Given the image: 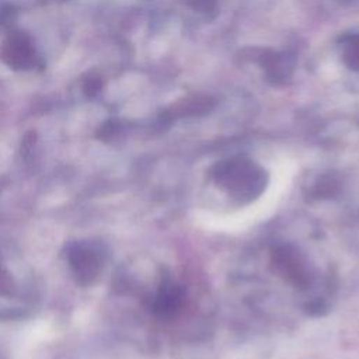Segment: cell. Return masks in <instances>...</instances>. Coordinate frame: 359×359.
Instances as JSON below:
<instances>
[{
	"label": "cell",
	"instance_id": "cell-8",
	"mask_svg": "<svg viewBox=\"0 0 359 359\" xmlns=\"http://www.w3.org/2000/svg\"><path fill=\"white\" fill-rule=\"evenodd\" d=\"M339 191V180L334 174H325L318 177L311 189L310 194L316 198H331Z\"/></svg>",
	"mask_w": 359,
	"mask_h": 359
},
{
	"label": "cell",
	"instance_id": "cell-7",
	"mask_svg": "<svg viewBox=\"0 0 359 359\" xmlns=\"http://www.w3.org/2000/svg\"><path fill=\"white\" fill-rule=\"evenodd\" d=\"M212 101L208 97H192V98H185L182 101H180V104L175 105L174 111H172V116L174 115H196V114H205L212 108Z\"/></svg>",
	"mask_w": 359,
	"mask_h": 359
},
{
	"label": "cell",
	"instance_id": "cell-2",
	"mask_svg": "<svg viewBox=\"0 0 359 359\" xmlns=\"http://www.w3.org/2000/svg\"><path fill=\"white\" fill-rule=\"evenodd\" d=\"M269 259L273 271L299 290H306L313 282V273L304 255L292 244L282 243L271 248Z\"/></svg>",
	"mask_w": 359,
	"mask_h": 359
},
{
	"label": "cell",
	"instance_id": "cell-6",
	"mask_svg": "<svg viewBox=\"0 0 359 359\" xmlns=\"http://www.w3.org/2000/svg\"><path fill=\"white\" fill-rule=\"evenodd\" d=\"M3 57L15 67H27L34 62V49L21 36H14L7 41Z\"/></svg>",
	"mask_w": 359,
	"mask_h": 359
},
{
	"label": "cell",
	"instance_id": "cell-9",
	"mask_svg": "<svg viewBox=\"0 0 359 359\" xmlns=\"http://www.w3.org/2000/svg\"><path fill=\"white\" fill-rule=\"evenodd\" d=\"M342 59L349 69L359 72V34L352 35L344 41Z\"/></svg>",
	"mask_w": 359,
	"mask_h": 359
},
{
	"label": "cell",
	"instance_id": "cell-4",
	"mask_svg": "<svg viewBox=\"0 0 359 359\" xmlns=\"http://www.w3.org/2000/svg\"><path fill=\"white\" fill-rule=\"evenodd\" d=\"M184 299V287L170 278H165L161 280L156 294L153 296L151 309L160 317H172L181 310Z\"/></svg>",
	"mask_w": 359,
	"mask_h": 359
},
{
	"label": "cell",
	"instance_id": "cell-3",
	"mask_svg": "<svg viewBox=\"0 0 359 359\" xmlns=\"http://www.w3.org/2000/svg\"><path fill=\"white\" fill-rule=\"evenodd\" d=\"M67 261L77 282L90 285L97 279L102 269L105 251L100 243L77 241L69 245Z\"/></svg>",
	"mask_w": 359,
	"mask_h": 359
},
{
	"label": "cell",
	"instance_id": "cell-5",
	"mask_svg": "<svg viewBox=\"0 0 359 359\" xmlns=\"http://www.w3.org/2000/svg\"><path fill=\"white\" fill-rule=\"evenodd\" d=\"M258 62L265 70L266 77L275 84L285 83L292 76L294 66V62L289 55L272 50H261Z\"/></svg>",
	"mask_w": 359,
	"mask_h": 359
},
{
	"label": "cell",
	"instance_id": "cell-11",
	"mask_svg": "<svg viewBox=\"0 0 359 359\" xmlns=\"http://www.w3.org/2000/svg\"><path fill=\"white\" fill-rule=\"evenodd\" d=\"M4 285H7V273L4 272V269H3V266L0 264V287L4 286Z\"/></svg>",
	"mask_w": 359,
	"mask_h": 359
},
{
	"label": "cell",
	"instance_id": "cell-10",
	"mask_svg": "<svg viewBox=\"0 0 359 359\" xmlns=\"http://www.w3.org/2000/svg\"><path fill=\"white\" fill-rule=\"evenodd\" d=\"M185 1L192 10L203 14H210L217 7V0H185Z\"/></svg>",
	"mask_w": 359,
	"mask_h": 359
},
{
	"label": "cell",
	"instance_id": "cell-1",
	"mask_svg": "<svg viewBox=\"0 0 359 359\" xmlns=\"http://www.w3.org/2000/svg\"><path fill=\"white\" fill-rule=\"evenodd\" d=\"M209 174L213 182L226 191L237 205H247L259 198L269 181L268 172L245 156L220 160Z\"/></svg>",
	"mask_w": 359,
	"mask_h": 359
}]
</instances>
